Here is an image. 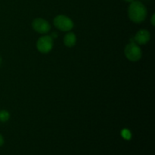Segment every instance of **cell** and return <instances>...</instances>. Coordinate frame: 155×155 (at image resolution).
<instances>
[{"label":"cell","instance_id":"1","mask_svg":"<svg viewBox=\"0 0 155 155\" xmlns=\"http://www.w3.org/2000/svg\"><path fill=\"white\" fill-rule=\"evenodd\" d=\"M129 18L134 23L142 22L147 16V9L145 6L139 1H133L129 6Z\"/></svg>","mask_w":155,"mask_h":155},{"label":"cell","instance_id":"2","mask_svg":"<svg viewBox=\"0 0 155 155\" xmlns=\"http://www.w3.org/2000/svg\"><path fill=\"white\" fill-rule=\"evenodd\" d=\"M124 53L127 59L134 62L140 60L142 55V50L135 42H130L126 46Z\"/></svg>","mask_w":155,"mask_h":155},{"label":"cell","instance_id":"3","mask_svg":"<svg viewBox=\"0 0 155 155\" xmlns=\"http://www.w3.org/2000/svg\"><path fill=\"white\" fill-rule=\"evenodd\" d=\"M54 25L58 30L64 32L70 31L74 27L72 20L65 15H58L54 19Z\"/></svg>","mask_w":155,"mask_h":155},{"label":"cell","instance_id":"4","mask_svg":"<svg viewBox=\"0 0 155 155\" xmlns=\"http://www.w3.org/2000/svg\"><path fill=\"white\" fill-rule=\"evenodd\" d=\"M36 48L41 53H48L53 48L52 37L50 36H43L40 37L36 42Z\"/></svg>","mask_w":155,"mask_h":155},{"label":"cell","instance_id":"5","mask_svg":"<svg viewBox=\"0 0 155 155\" xmlns=\"http://www.w3.org/2000/svg\"><path fill=\"white\" fill-rule=\"evenodd\" d=\"M32 27H33V29L35 31L41 33V34L47 33L51 29V26H50L49 23L45 21V20L42 19V18H36V19H35L32 23Z\"/></svg>","mask_w":155,"mask_h":155},{"label":"cell","instance_id":"6","mask_svg":"<svg viewBox=\"0 0 155 155\" xmlns=\"http://www.w3.org/2000/svg\"><path fill=\"white\" fill-rule=\"evenodd\" d=\"M151 39V34L147 30H140L137 32L135 36V42H137L139 45L146 44Z\"/></svg>","mask_w":155,"mask_h":155},{"label":"cell","instance_id":"7","mask_svg":"<svg viewBox=\"0 0 155 155\" xmlns=\"http://www.w3.org/2000/svg\"><path fill=\"white\" fill-rule=\"evenodd\" d=\"M76 42H77V37L76 35L74 33H68L65 35L64 38V43L67 47H73L75 45Z\"/></svg>","mask_w":155,"mask_h":155},{"label":"cell","instance_id":"8","mask_svg":"<svg viewBox=\"0 0 155 155\" xmlns=\"http://www.w3.org/2000/svg\"><path fill=\"white\" fill-rule=\"evenodd\" d=\"M10 118V114L5 110H2L0 111V121L1 122H6Z\"/></svg>","mask_w":155,"mask_h":155},{"label":"cell","instance_id":"9","mask_svg":"<svg viewBox=\"0 0 155 155\" xmlns=\"http://www.w3.org/2000/svg\"><path fill=\"white\" fill-rule=\"evenodd\" d=\"M131 133L129 130H124L122 131V136L126 139H130L131 138Z\"/></svg>","mask_w":155,"mask_h":155},{"label":"cell","instance_id":"10","mask_svg":"<svg viewBox=\"0 0 155 155\" xmlns=\"http://www.w3.org/2000/svg\"><path fill=\"white\" fill-rule=\"evenodd\" d=\"M3 144H4V139H3L2 136L0 134V146H2Z\"/></svg>","mask_w":155,"mask_h":155},{"label":"cell","instance_id":"11","mask_svg":"<svg viewBox=\"0 0 155 155\" xmlns=\"http://www.w3.org/2000/svg\"><path fill=\"white\" fill-rule=\"evenodd\" d=\"M154 18H155V15H152V18H151V24H152L153 26L155 25V22H154Z\"/></svg>","mask_w":155,"mask_h":155},{"label":"cell","instance_id":"12","mask_svg":"<svg viewBox=\"0 0 155 155\" xmlns=\"http://www.w3.org/2000/svg\"><path fill=\"white\" fill-rule=\"evenodd\" d=\"M124 1L127 2H133L134 0H124Z\"/></svg>","mask_w":155,"mask_h":155}]
</instances>
